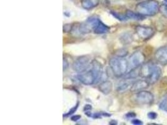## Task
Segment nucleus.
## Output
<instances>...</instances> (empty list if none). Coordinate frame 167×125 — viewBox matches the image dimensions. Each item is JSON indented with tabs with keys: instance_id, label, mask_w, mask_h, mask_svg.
Here are the masks:
<instances>
[{
	"instance_id": "14",
	"label": "nucleus",
	"mask_w": 167,
	"mask_h": 125,
	"mask_svg": "<svg viewBox=\"0 0 167 125\" xmlns=\"http://www.w3.org/2000/svg\"><path fill=\"white\" fill-rule=\"evenodd\" d=\"M133 83L130 81L129 79L124 78L122 81L120 82L117 86V91L119 92H124L128 89L130 90L131 86H132Z\"/></svg>"
},
{
	"instance_id": "25",
	"label": "nucleus",
	"mask_w": 167,
	"mask_h": 125,
	"mask_svg": "<svg viewBox=\"0 0 167 125\" xmlns=\"http://www.w3.org/2000/svg\"><path fill=\"white\" fill-rule=\"evenodd\" d=\"M125 116L126 117V118L130 119V118H135V117H136V116H137V115L135 114L134 112H129Z\"/></svg>"
},
{
	"instance_id": "1",
	"label": "nucleus",
	"mask_w": 167,
	"mask_h": 125,
	"mask_svg": "<svg viewBox=\"0 0 167 125\" xmlns=\"http://www.w3.org/2000/svg\"><path fill=\"white\" fill-rule=\"evenodd\" d=\"M90 66V68L77 75V79L85 85H91L98 82L103 74L102 65L96 60L91 61Z\"/></svg>"
},
{
	"instance_id": "23",
	"label": "nucleus",
	"mask_w": 167,
	"mask_h": 125,
	"mask_svg": "<svg viewBox=\"0 0 167 125\" xmlns=\"http://www.w3.org/2000/svg\"><path fill=\"white\" fill-rule=\"evenodd\" d=\"M147 116H148V118L150 119H155L157 118L158 115L157 113L152 111V112H149L148 115H147Z\"/></svg>"
},
{
	"instance_id": "24",
	"label": "nucleus",
	"mask_w": 167,
	"mask_h": 125,
	"mask_svg": "<svg viewBox=\"0 0 167 125\" xmlns=\"http://www.w3.org/2000/svg\"><path fill=\"white\" fill-rule=\"evenodd\" d=\"M71 29H72V25H70V24H66L63 26V31L65 33H68Z\"/></svg>"
},
{
	"instance_id": "10",
	"label": "nucleus",
	"mask_w": 167,
	"mask_h": 125,
	"mask_svg": "<svg viewBox=\"0 0 167 125\" xmlns=\"http://www.w3.org/2000/svg\"><path fill=\"white\" fill-rule=\"evenodd\" d=\"M155 58L157 61L161 65L167 64V45L160 47L155 53Z\"/></svg>"
},
{
	"instance_id": "8",
	"label": "nucleus",
	"mask_w": 167,
	"mask_h": 125,
	"mask_svg": "<svg viewBox=\"0 0 167 125\" xmlns=\"http://www.w3.org/2000/svg\"><path fill=\"white\" fill-rule=\"evenodd\" d=\"M90 59L86 56L79 57L74 61L73 64V69L77 73H82L89 68L90 65Z\"/></svg>"
},
{
	"instance_id": "6",
	"label": "nucleus",
	"mask_w": 167,
	"mask_h": 125,
	"mask_svg": "<svg viewBox=\"0 0 167 125\" xmlns=\"http://www.w3.org/2000/svg\"><path fill=\"white\" fill-rule=\"evenodd\" d=\"M100 19L95 16L91 17L86 21L81 23L79 26V31L82 34L90 33L93 31L100 21Z\"/></svg>"
},
{
	"instance_id": "18",
	"label": "nucleus",
	"mask_w": 167,
	"mask_h": 125,
	"mask_svg": "<svg viewBox=\"0 0 167 125\" xmlns=\"http://www.w3.org/2000/svg\"><path fill=\"white\" fill-rule=\"evenodd\" d=\"M159 108L160 110L167 113V95H166L159 104Z\"/></svg>"
},
{
	"instance_id": "17",
	"label": "nucleus",
	"mask_w": 167,
	"mask_h": 125,
	"mask_svg": "<svg viewBox=\"0 0 167 125\" xmlns=\"http://www.w3.org/2000/svg\"><path fill=\"white\" fill-rule=\"evenodd\" d=\"M120 40L123 45H128L133 41V36L130 33H124L120 36Z\"/></svg>"
},
{
	"instance_id": "2",
	"label": "nucleus",
	"mask_w": 167,
	"mask_h": 125,
	"mask_svg": "<svg viewBox=\"0 0 167 125\" xmlns=\"http://www.w3.org/2000/svg\"><path fill=\"white\" fill-rule=\"evenodd\" d=\"M162 70L160 66L152 61L144 63L140 67V76L146 79L150 84L156 83L160 78Z\"/></svg>"
},
{
	"instance_id": "3",
	"label": "nucleus",
	"mask_w": 167,
	"mask_h": 125,
	"mask_svg": "<svg viewBox=\"0 0 167 125\" xmlns=\"http://www.w3.org/2000/svg\"><path fill=\"white\" fill-rule=\"evenodd\" d=\"M136 12L144 17H153L160 10V5L156 0H146L137 4Z\"/></svg>"
},
{
	"instance_id": "20",
	"label": "nucleus",
	"mask_w": 167,
	"mask_h": 125,
	"mask_svg": "<svg viewBox=\"0 0 167 125\" xmlns=\"http://www.w3.org/2000/svg\"><path fill=\"white\" fill-rule=\"evenodd\" d=\"M159 11L164 16L165 18H167V5L166 4H162L160 6V10Z\"/></svg>"
},
{
	"instance_id": "21",
	"label": "nucleus",
	"mask_w": 167,
	"mask_h": 125,
	"mask_svg": "<svg viewBox=\"0 0 167 125\" xmlns=\"http://www.w3.org/2000/svg\"><path fill=\"white\" fill-rule=\"evenodd\" d=\"M128 55V51L125 49H120L118 50L116 52V55L117 56V57H120V58H125V56Z\"/></svg>"
},
{
	"instance_id": "27",
	"label": "nucleus",
	"mask_w": 167,
	"mask_h": 125,
	"mask_svg": "<svg viewBox=\"0 0 167 125\" xmlns=\"http://www.w3.org/2000/svg\"><path fill=\"white\" fill-rule=\"evenodd\" d=\"M69 66V63L67 61V60L63 59V70H66Z\"/></svg>"
},
{
	"instance_id": "16",
	"label": "nucleus",
	"mask_w": 167,
	"mask_h": 125,
	"mask_svg": "<svg viewBox=\"0 0 167 125\" xmlns=\"http://www.w3.org/2000/svg\"><path fill=\"white\" fill-rule=\"evenodd\" d=\"M126 17L128 19H132L135 20H142L145 19V17L138 13L137 12H133L131 10H127L126 12Z\"/></svg>"
},
{
	"instance_id": "19",
	"label": "nucleus",
	"mask_w": 167,
	"mask_h": 125,
	"mask_svg": "<svg viewBox=\"0 0 167 125\" xmlns=\"http://www.w3.org/2000/svg\"><path fill=\"white\" fill-rule=\"evenodd\" d=\"M111 14L114 17H115L116 18H117L118 19L120 20V21H125V20H126L127 19H128V18H127V17H126V15L124 16V15H120V14L117 13V12L111 11Z\"/></svg>"
},
{
	"instance_id": "12",
	"label": "nucleus",
	"mask_w": 167,
	"mask_h": 125,
	"mask_svg": "<svg viewBox=\"0 0 167 125\" xmlns=\"http://www.w3.org/2000/svg\"><path fill=\"white\" fill-rule=\"evenodd\" d=\"M113 89V84L110 81H105L99 85V90L105 95H108Z\"/></svg>"
},
{
	"instance_id": "9",
	"label": "nucleus",
	"mask_w": 167,
	"mask_h": 125,
	"mask_svg": "<svg viewBox=\"0 0 167 125\" xmlns=\"http://www.w3.org/2000/svg\"><path fill=\"white\" fill-rule=\"evenodd\" d=\"M136 33L139 38L144 40H146L152 37L155 34V31L151 27L138 26L136 28Z\"/></svg>"
},
{
	"instance_id": "5",
	"label": "nucleus",
	"mask_w": 167,
	"mask_h": 125,
	"mask_svg": "<svg viewBox=\"0 0 167 125\" xmlns=\"http://www.w3.org/2000/svg\"><path fill=\"white\" fill-rule=\"evenodd\" d=\"M133 100L137 104L141 105L150 104L153 102L154 96L150 91L143 90L136 93L133 96Z\"/></svg>"
},
{
	"instance_id": "22",
	"label": "nucleus",
	"mask_w": 167,
	"mask_h": 125,
	"mask_svg": "<svg viewBox=\"0 0 167 125\" xmlns=\"http://www.w3.org/2000/svg\"><path fill=\"white\" fill-rule=\"evenodd\" d=\"M78 106H79V103H77V104H76V105H75L74 107H73L72 108H71V110L67 113L63 115V117H68V116H70L71 115H73L74 113L77 110Z\"/></svg>"
},
{
	"instance_id": "7",
	"label": "nucleus",
	"mask_w": 167,
	"mask_h": 125,
	"mask_svg": "<svg viewBox=\"0 0 167 125\" xmlns=\"http://www.w3.org/2000/svg\"><path fill=\"white\" fill-rule=\"evenodd\" d=\"M145 56L140 51L134 52L128 59V68L130 70L140 67L145 63Z\"/></svg>"
},
{
	"instance_id": "30",
	"label": "nucleus",
	"mask_w": 167,
	"mask_h": 125,
	"mask_svg": "<svg viewBox=\"0 0 167 125\" xmlns=\"http://www.w3.org/2000/svg\"><path fill=\"white\" fill-rule=\"evenodd\" d=\"M110 124H117V122L115 120H112L110 122Z\"/></svg>"
},
{
	"instance_id": "28",
	"label": "nucleus",
	"mask_w": 167,
	"mask_h": 125,
	"mask_svg": "<svg viewBox=\"0 0 167 125\" xmlns=\"http://www.w3.org/2000/svg\"><path fill=\"white\" fill-rule=\"evenodd\" d=\"M81 118V116H79V115H75V116H72L71 118V119L73 121V122H77L78 120L79 119H80Z\"/></svg>"
},
{
	"instance_id": "15",
	"label": "nucleus",
	"mask_w": 167,
	"mask_h": 125,
	"mask_svg": "<svg viewBox=\"0 0 167 125\" xmlns=\"http://www.w3.org/2000/svg\"><path fill=\"white\" fill-rule=\"evenodd\" d=\"M109 31V27L107 26L106 25H105L101 20H100L98 25L97 27L95 28V29L94 30L93 32L95 34L98 35H102L108 33Z\"/></svg>"
},
{
	"instance_id": "31",
	"label": "nucleus",
	"mask_w": 167,
	"mask_h": 125,
	"mask_svg": "<svg viewBox=\"0 0 167 125\" xmlns=\"http://www.w3.org/2000/svg\"><path fill=\"white\" fill-rule=\"evenodd\" d=\"M165 1L166 2H167V0H165Z\"/></svg>"
},
{
	"instance_id": "11",
	"label": "nucleus",
	"mask_w": 167,
	"mask_h": 125,
	"mask_svg": "<svg viewBox=\"0 0 167 125\" xmlns=\"http://www.w3.org/2000/svg\"><path fill=\"white\" fill-rule=\"evenodd\" d=\"M150 84L146 79H138L133 83L130 88V91L134 93L143 91L148 88Z\"/></svg>"
},
{
	"instance_id": "26",
	"label": "nucleus",
	"mask_w": 167,
	"mask_h": 125,
	"mask_svg": "<svg viewBox=\"0 0 167 125\" xmlns=\"http://www.w3.org/2000/svg\"><path fill=\"white\" fill-rule=\"evenodd\" d=\"M132 123L133 124H136V125H140V124H143V122L141 121L138 119H133L132 120Z\"/></svg>"
},
{
	"instance_id": "13",
	"label": "nucleus",
	"mask_w": 167,
	"mask_h": 125,
	"mask_svg": "<svg viewBox=\"0 0 167 125\" xmlns=\"http://www.w3.org/2000/svg\"><path fill=\"white\" fill-rule=\"evenodd\" d=\"M100 3V0H81V5L85 10L93 9L97 7Z\"/></svg>"
},
{
	"instance_id": "29",
	"label": "nucleus",
	"mask_w": 167,
	"mask_h": 125,
	"mask_svg": "<svg viewBox=\"0 0 167 125\" xmlns=\"http://www.w3.org/2000/svg\"><path fill=\"white\" fill-rule=\"evenodd\" d=\"M91 109H92V106L90 104H86L84 107V111H90Z\"/></svg>"
},
{
	"instance_id": "4",
	"label": "nucleus",
	"mask_w": 167,
	"mask_h": 125,
	"mask_svg": "<svg viewBox=\"0 0 167 125\" xmlns=\"http://www.w3.org/2000/svg\"><path fill=\"white\" fill-rule=\"evenodd\" d=\"M110 70L116 77H121L124 76L128 68V61L124 58H113L109 61Z\"/></svg>"
}]
</instances>
